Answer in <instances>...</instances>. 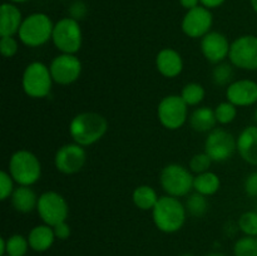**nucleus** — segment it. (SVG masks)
Segmentation results:
<instances>
[{
    "instance_id": "c756f323",
    "label": "nucleus",
    "mask_w": 257,
    "mask_h": 256,
    "mask_svg": "<svg viewBox=\"0 0 257 256\" xmlns=\"http://www.w3.org/2000/svg\"><path fill=\"white\" fill-rule=\"evenodd\" d=\"M235 256H257V236H243L233 246Z\"/></svg>"
},
{
    "instance_id": "c85d7f7f",
    "label": "nucleus",
    "mask_w": 257,
    "mask_h": 256,
    "mask_svg": "<svg viewBox=\"0 0 257 256\" xmlns=\"http://www.w3.org/2000/svg\"><path fill=\"white\" fill-rule=\"evenodd\" d=\"M28 237L23 235H12L7 238V255L5 256H25L29 248Z\"/></svg>"
},
{
    "instance_id": "4468645a",
    "label": "nucleus",
    "mask_w": 257,
    "mask_h": 256,
    "mask_svg": "<svg viewBox=\"0 0 257 256\" xmlns=\"http://www.w3.org/2000/svg\"><path fill=\"white\" fill-rule=\"evenodd\" d=\"M213 24V15L210 9L198 5L193 9L187 10L183 17L181 28L185 35L192 39H202L207 33L211 32Z\"/></svg>"
},
{
    "instance_id": "72a5a7b5",
    "label": "nucleus",
    "mask_w": 257,
    "mask_h": 256,
    "mask_svg": "<svg viewBox=\"0 0 257 256\" xmlns=\"http://www.w3.org/2000/svg\"><path fill=\"white\" fill-rule=\"evenodd\" d=\"M19 50V44L14 37H2L0 38V52L3 57L13 58Z\"/></svg>"
},
{
    "instance_id": "2eb2a0df",
    "label": "nucleus",
    "mask_w": 257,
    "mask_h": 256,
    "mask_svg": "<svg viewBox=\"0 0 257 256\" xmlns=\"http://www.w3.org/2000/svg\"><path fill=\"white\" fill-rule=\"evenodd\" d=\"M201 53L206 60L212 64L225 62L226 58L230 54L231 43L228 42L227 37L220 32H212L205 35L201 39Z\"/></svg>"
},
{
    "instance_id": "4c0bfd02",
    "label": "nucleus",
    "mask_w": 257,
    "mask_h": 256,
    "mask_svg": "<svg viewBox=\"0 0 257 256\" xmlns=\"http://www.w3.org/2000/svg\"><path fill=\"white\" fill-rule=\"evenodd\" d=\"M180 4L185 8L186 10H191L193 8L198 7L201 4L200 0H180Z\"/></svg>"
},
{
    "instance_id": "ea45409f",
    "label": "nucleus",
    "mask_w": 257,
    "mask_h": 256,
    "mask_svg": "<svg viewBox=\"0 0 257 256\" xmlns=\"http://www.w3.org/2000/svg\"><path fill=\"white\" fill-rule=\"evenodd\" d=\"M250 2H251V7H252L253 12L257 14V0H250Z\"/></svg>"
},
{
    "instance_id": "a211bd4d",
    "label": "nucleus",
    "mask_w": 257,
    "mask_h": 256,
    "mask_svg": "<svg viewBox=\"0 0 257 256\" xmlns=\"http://www.w3.org/2000/svg\"><path fill=\"white\" fill-rule=\"evenodd\" d=\"M237 152L248 165L257 166V125H247L236 138Z\"/></svg>"
},
{
    "instance_id": "7ed1b4c3",
    "label": "nucleus",
    "mask_w": 257,
    "mask_h": 256,
    "mask_svg": "<svg viewBox=\"0 0 257 256\" xmlns=\"http://www.w3.org/2000/svg\"><path fill=\"white\" fill-rule=\"evenodd\" d=\"M54 23L44 13H33L24 18L18 38L29 48H38L52 40Z\"/></svg>"
},
{
    "instance_id": "f8f14e48",
    "label": "nucleus",
    "mask_w": 257,
    "mask_h": 256,
    "mask_svg": "<svg viewBox=\"0 0 257 256\" xmlns=\"http://www.w3.org/2000/svg\"><path fill=\"white\" fill-rule=\"evenodd\" d=\"M49 69L54 83L60 85H69L79 79L83 68L82 62L77 55L60 53L52 60Z\"/></svg>"
},
{
    "instance_id": "393cba45",
    "label": "nucleus",
    "mask_w": 257,
    "mask_h": 256,
    "mask_svg": "<svg viewBox=\"0 0 257 256\" xmlns=\"http://www.w3.org/2000/svg\"><path fill=\"white\" fill-rule=\"evenodd\" d=\"M180 95L188 107H196L203 102L206 97V90L200 83L191 82L182 88V92Z\"/></svg>"
},
{
    "instance_id": "9d476101",
    "label": "nucleus",
    "mask_w": 257,
    "mask_h": 256,
    "mask_svg": "<svg viewBox=\"0 0 257 256\" xmlns=\"http://www.w3.org/2000/svg\"><path fill=\"white\" fill-rule=\"evenodd\" d=\"M230 63L236 68L243 70H257V37L256 35H241L231 43Z\"/></svg>"
},
{
    "instance_id": "412c9836",
    "label": "nucleus",
    "mask_w": 257,
    "mask_h": 256,
    "mask_svg": "<svg viewBox=\"0 0 257 256\" xmlns=\"http://www.w3.org/2000/svg\"><path fill=\"white\" fill-rule=\"evenodd\" d=\"M55 238L57 237H55L54 230L52 226L47 225V223L33 227L28 235L30 248L37 252H44V251L49 250L54 243Z\"/></svg>"
},
{
    "instance_id": "20e7f679",
    "label": "nucleus",
    "mask_w": 257,
    "mask_h": 256,
    "mask_svg": "<svg viewBox=\"0 0 257 256\" xmlns=\"http://www.w3.org/2000/svg\"><path fill=\"white\" fill-rule=\"evenodd\" d=\"M8 172L19 186H33L42 177V163L33 152L19 150L10 157Z\"/></svg>"
},
{
    "instance_id": "b1692460",
    "label": "nucleus",
    "mask_w": 257,
    "mask_h": 256,
    "mask_svg": "<svg viewBox=\"0 0 257 256\" xmlns=\"http://www.w3.org/2000/svg\"><path fill=\"white\" fill-rule=\"evenodd\" d=\"M158 197L157 192L153 187L148 185H141L135 188L132 193V201L137 208L142 211H152L157 205Z\"/></svg>"
},
{
    "instance_id": "9b49d317",
    "label": "nucleus",
    "mask_w": 257,
    "mask_h": 256,
    "mask_svg": "<svg viewBox=\"0 0 257 256\" xmlns=\"http://www.w3.org/2000/svg\"><path fill=\"white\" fill-rule=\"evenodd\" d=\"M237 151L236 138L223 128H215L207 135L205 141V152L213 162H225Z\"/></svg>"
},
{
    "instance_id": "6ab92c4d",
    "label": "nucleus",
    "mask_w": 257,
    "mask_h": 256,
    "mask_svg": "<svg viewBox=\"0 0 257 256\" xmlns=\"http://www.w3.org/2000/svg\"><path fill=\"white\" fill-rule=\"evenodd\" d=\"M23 18L19 8L13 3H4L0 8V37H14L22 25Z\"/></svg>"
},
{
    "instance_id": "bb28decb",
    "label": "nucleus",
    "mask_w": 257,
    "mask_h": 256,
    "mask_svg": "<svg viewBox=\"0 0 257 256\" xmlns=\"http://www.w3.org/2000/svg\"><path fill=\"white\" fill-rule=\"evenodd\" d=\"M233 75H235V72L231 63H218L212 70V80L218 87L227 88L233 82Z\"/></svg>"
},
{
    "instance_id": "423d86ee",
    "label": "nucleus",
    "mask_w": 257,
    "mask_h": 256,
    "mask_svg": "<svg viewBox=\"0 0 257 256\" xmlns=\"http://www.w3.org/2000/svg\"><path fill=\"white\" fill-rule=\"evenodd\" d=\"M52 74L48 65L42 62H32L25 67L22 77V87L25 94L34 99L49 95L53 87Z\"/></svg>"
},
{
    "instance_id": "ddd939ff",
    "label": "nucleus",
    "mask_w": 257,
    "mask_h": 256,
    "mask_svg": "<svg viewBox=\"0 0 257 256\" xmlns=\"http://www.w3.org/2000/svg\"><path fill=\"white\" fill-rule=\"evenodd\" d=\"M87 162V152L78 143H67L58 148L54 156L55 168L64 175H74L80 172Z\"/></svg>"
},
{
    "instance_id": "473e14b6",
    "label": "nucleus",
    "mask_w": 257,
    "mask_h": 256,
    "mask_svg": "<svg viewBox=\"0 0 257 256\" xmlns=\"http://www.w3.org/2000/svg\"><path fill=\"white\" fill-rule=\"evenodd\" d=\"M14 183V178L10 176L9 172H7V171L0 172V200L5 201L12 197L15 190Z\"/></svg>"
},
{
    "instance_id": "58836bf2",
    "label": "nucleus",
    "mask_w": 257,
    "mask_h": 256,
    "mask_svg": "<svg viewBox=\"0 0 257 256\" xmlns=\"http://www.w3.org/2000/svg\"><path fill=\"white\" fill-rule=\"evenodd\" d=\"M0 255H7V238L5 237L0 238Z\"/></svg>"
},
{
    "instance_id": "4be33fe9",
    "label": "nucleus",
    "mask_w": 257,
    "mask_h": 256,
    "mask_svg": "<svg viewBox=\"0 0 257 256\" xmlns=\"http://www.w3.org/2000/svg\"><path fill=\"white\" fill-rule=\"evenodd\" d=\"M188 120H190L191 128L200 133H210L211 131L215 130L217 124L215 110L206 105L196 108L188 117Z\"/></svg>"
},
{
    "instance_id": "aec40b11",
    "label": "nucleus",
    "mask_w": 257,
    "mask_h": 256,
    "mask_svg": "<svg viewBox=\"0 0 257 256\" xmlns=\"http://www.w3.org/2000/svg\"><path fill=\"white\" fill-rule=\"evenodd\" d=\"M38 200H39V197L32 188V186L18 185V187H15L14 192L10 197L14 210L20 213H29L37 210Z\"/></svg>"
},
{
    "instance_id": "f704fd0d",
    "label": "nucleus",
    "mask_w": 257,
    "mask_h": 256,
    "mask_svg": "<svg viewBox=\"0 0 257 256\" xmlns=\"http://www.w3.org/2000/svg\"><path fill=\"white\" fill-rule=\"evenodd\" d=\"M245 192L248 197H257V171L246 177Z\"/></svg>"
},
{
    "instance_id": "c03bdc74",
    "label": "nucleus",
    "mask_w": 257,
    "mask_h": 256,
    "mask_svg": "<svg viewBox=\"0 0 257 256\" xmlns=\"http://www.w3.org/2000/svg\"><path fill=\"white\" fill-rule=\"evenodd\" d=\"M255 120H256V123H257V109L255 110Z\"/></svg>"
},
{
    "instance_id": "0eeeda50",
    "label": "nucleus",
    "mask_w": 257,
    "mask_h": 256,
    "mask_svg": "<svg viewBox=\"0 0 257 256\" xmlns=\"http://www.w3.org/2000/svg\"><path fill=\"white\" fill-rule=\"evenodd\" d=\"M52 42L64 54H77L83 44V33L79 22L73 18H63L54 24Z\"/></svg>"
},
{
    "instance_id": "7c9ffc66",
    "label": "nucleus",
    "mask_w": 257,
    "mask_h": 256,
    "mask_svg": "<svg viewBox=\"0 0 257 256\" xmlns=\"http://www.w3.org/2000/svg\"><path fill=\"white\" fill-rule=\"evenodd\" d=\"M237 226L245 236H257V212L256 211H246L240 216Z\"/></svg>"
},
{
    "instance_id": "79ce46f5",
    "label": "nucleus",
    "mask_w": 257,
    "mask_h": 256,
    "mask_svg": "<svg viewBox=\"0 0 257 256\" xmlns=\"http://www.w3.org/2000/svg\"><path fill=\"white\" fill-rule=\"evenodd\" d=\"M207 256H226V255H223V253H221V252H211V253H208Z\"/></svg>"
},
{
    "instance_id": "dca6fc26",
    "label": "nucleus",
    "mask_w": 257,
    "mask_h": 256,
    "mask_svg": "<svg viewBox=\"0 0 257 256\" xmlns=\"http://www.w3.org/2000/svg\"><path fill=\"white\" fill-rule=\"evenodd\" d=\"M226 99L236 107H250L257 103V83L251 79L233 80L226 88Z\"/></svg>"
},
{
    "instance_id": "f03ea898",
    "label": "nucleus",
    "mask_w": 257,
    "mask_h": 256,
    "mask_svg": "<svg viewBox=\"0 0 257 256\" xmlns=\"http://www.w3.org/2000/svg\"><path fill=\"white\" fill-rule=\"evenodd\" d=\"M156 227L165 233H175L183 227L187 211L180 198L173 196H161L157 205L152 210Z\"/></svg>"
},
{
    "instance_id": "e433bc0d",
    "label": "nucleus",
    "mask_w": 257,
    "mask_h": 256,
    "mask_svg": "<svg viewBox=\"0 0 257 256\" xmlns=\"http://www.w3.org/2000/svg\"><path fill=\"white\" fill-rule=\"evenodd\" d=\"M201 5L207 9H216V8L221 7L225 3V0H200Z\"/></svg>"
},
{
    "instance_id": "a878e982",
    "label": "nucleus",
    "mask_w": 257,
    "mask_h": 256,
    "mask_svg": "<svg viewBox=\"0 0 257 256\" xmlns=\"http://www.w3.org/2000/svg\"><path fill=\"white\" fill-rule=\"evenodd\" d=\"M185 207L187 211V215H191L192 217H202L208 210V201L206 196L201 195L198 192L190 193L186 196Z\"/></svg>"
},
{
    "instance_id": "f3484780",
    "label": "nucleus",
    "mask_w": 257,
    "mask_h": 256,
    "mask_svg": "<svg viewBox=\"0 0 257 256\" xmlns=\"http://www.w3.org/2000/svg\"><path fill=\"white\" fill-rule=\"evenodd\" d=\"M156 68L165 78H176L182 73L183 59L177 50L163 48L156 55Z\"/></svg>"
},
{
    "instance_id": "1a4fd4ad",
    "label": "nucleus",
    "mask_w": 257,
    "mask_h": 256,
    "mask_svg": "<svg viewBox=\"0 0 257 256\" xmlns=\"http://www.w3.org/2000/svg\"><path fill=\"white\" fill-rule=\"evenodd\" d=\"M37 212L43 222L53 227L58 223L67 221L69 206L60 193L55 191H47L39 196Z\"/></svg>"
},
{
    "instance_id": "39448f33",
    "label": "nucleus",
    "mask_w": 257,
    "mask_h": 256,
    "mask_svg": "<svg viewBox=\"0 0 257 256\" xmlns=\"http://www.w3.org/2000/svg\"><path fill=\"white\" fill-rule=\"evenodd\" d=\"M193 180L195 176L192 175L190 168L178 163H170L165 166L160 175L161 187L166 195L177 198L190 195L193 190Z\"/></svg>"
},
{
    "instance_id": "6e6552de",
    "label": "nucleus",
    "mask_w": 257,
    "mask_h": 256,
    "mask_svg": "<svg viewBox=\"0 0 257 256\" xmlns=\"http://www.w3.org/2000/svg\"><path fill=\"white\" fill-rule=\"evenodd\" d=\"M157 118L161 124L170 131H177L188 119V105L181 95H166L157 107Z\"/></svg>"
},
{
    "instance_id": "5701e85b",
    "label": "nucleus",
    "mask_w": 257,
    "mask_h": 256,
    "mask_svg": "<svg viewBox=\"0 0 257 256\" xmlns=\"http://www.w3.org/2000/svg\"><path fill=\"white\" fill-rule=\"evenodd\" d=\"M221 188V180L215 172H207L198 173L195 176L193 180V191L195 192L201 193L203 196H212Z\"/></svg>"
},
{
    "instance_id": "cd10ccee",
    "label": "nucleus",
    "mask_w": 257,
    "mask_h": 256,
    "mask_svg": "<svg viewBox=\"0 0 257 256\" xmlns=\"http://www.w3.org/2000/svg\"><path fill=\"white\" fill-rule=\"evenodd\" d=\"M213 110H215L216 120L222 125L232 123L236 119V115H237V107L231 102H228V100L218 103Z\"/></svg>"
},
{
    "instance_id": "2f4dec72",
    "label": "nucleus",
    "mask_w": 257,
    "mask_h": 256,
    "mask_svg": "<svg viewBox=\"0 0 257 256\" xmlns=\"http://www.w3.org/2000/svg\"><path fill=\"white\" fill-rule=\"evenodd\" d=\"M213 161L211 160V157L206 152L197 153V155H195L190 160L188 168H190L191 172L192 173L198 175V173H203V172H207V171H210L211 163Z\"/></svg>"
},
{
    "instance_id": "f257e3e1",
    "label": "nucleus",
    "mask_w": 257,
    "mask_h": 256,
    "mask_svg": "<svg viewBox=\"0 0 257 256\" xmlns=\"http://www.w3.org/2000/svg\"><path fill=\"white\" fill-rule=\"evenodd\" d=\"M108 130V120L97 112H82L69 123V135L73 142L88 147L102 140Z\"/></svg>"
},
{
    "instance_id": "a19ab883",
    "label": "nucleus",
    "mask_w": 257,
    "mask_h": 256,
    "mask_svg": "<svg viewBox=\"0 0 257 256\" xmlns=\"http://www.w3.org/2000/svg\"><path fill=\"white\" fill-rule=\"evenodd\" d=\"M28 2V0H9V3H13V4H22V3H25Z\"/></svg>"
},
{
    "instance_id": "c9c22d12",
    "label": "nucleus",
    "mask_w": 257,
    "mask_h": 256,
    "mask_svg": "<svg viewBox=\"0 0 257 256\" xmlns=\"http://www.w3.org/2000/svg\"><path fill=\"white\" fill-rule=\"evenodd\" d=\"M53 230H54L55 237L59 238V240H67L68 237L72 233V230H70V226L68 225L67 221L64 222H60L58 225L53 226Z\"/></svg>"
},
{
    "instance_id": "37998d69",
    "label": "nucleus",
    "mask_w": 257,
    "mask_h": 256,
    "mask_svg": "<svg viewBox=\"0 0 257 256\" xmlns=\"http://www.w3.org/2000/svg\"><path fill=\"white\" fill-rule=\"evenodd\" d=\"M181 256H193L192 253H183V255H181Z\"/></svg>"
}]
</instances>
